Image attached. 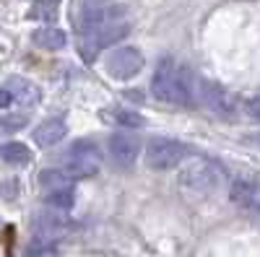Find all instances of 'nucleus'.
<instances>
[{"label":"nucleus","mask_w":260,"mask_h":257,"mask_svg":"<svg viewBox=\"0 0 260 257\" xmlns=\"http://www.w3.org/2000/svg\"><path fill=\"white\" fill-rule=\"evenodd\" d=\"M195 86H198V78L187 68H180L172 57H164L151 78V91L164 104H192Z\"/></svg>","instance_id":"nucleus-1"},{"label":"nucleus","mask_w":260,"mask_h":257,"mask_svg":"<svg viewBox=\"0 0 260 257\" xmlns=\"http://www.w3.org/2000/svg\"><path fill=\"white\" fill-rule=\"evenodd\" d=\"M180 187L192 192V195H211L216 192L224 179H226V169L213 161V159H190L180 169Z\"/></svg>","instance_id":"nucleus-2"},{"label":"nucleus","mask_w":260,"mask_h":257,"mask_svg":"<svg viewBox=\"0 0 260 257\" xmlns=\"http://www.w3.org/2000/svg\"><path fill=\"white\" fill-rule=\"evenodd\" d=\"M187 154L190 148L175 138H154L146 145V164L148 169H156V171L175 169L187 159Z\"/></svg>","instance_id":"nucleus-3"},{"label":"nucleus","mask_w":260,"mask_h":257,"mask_svg":"<svg viewBox=\"0 0 260 257\" xmlns=\"http://www.w3.org/2000/svg\"><path fill=\"white\" fill-rule=\"evenodd\" d=\"M127 34H130V24H127V21H112V24L96 26V29H91V31H86L83 45H81V52L91 60L96 52L117 45V42L125 39Z\"/></svg>","instance_id":"nucleus-4"},{"label":"nucleus","mask_w":260,"mask_h":257,"mask_svg":"<svg viewBox=\"0 0 260 257\" xmlns=\"http://www.w3.org/2000/svg\"><path fill=\"white\" fill-rule=\"evenodd\" d=\"M104 68L115 81H127V78H133V76L141 73L143 55L136 47H117V50H112L110 55H107Z\"/></svg>","instance_id":"nucleus-5"},{"label":"nucleus","mask_w":260,"mask_h":257,"mask_svg":"<svg viewBox=\"0 0 260 257\" xmlns=\"http://www.w3.org/2000/svg\"><path fill=\"white\" fill-rule=\"evenodd\" d=\"M195 99H198L203 106H208L211 112L221 115V117H232L234 115V101H232L229 91L221 89L219 83L198 81V86H195Z\"/></svg>","instance_id":"nucleus-6"},{"label":"nucleus","mask_w":260,"mask_h":257,"mask_svg":"<svg viewBox=\"0 0 260 257\" xmlns=\"http://www.w3.org/2000/svg\"><path fill=\"white\" fill-rule=\"evenodd\" d=\"M34 231L39 239L45 242H55L60 237L71 231V218L65 216L62 210H55V208H47V210H39L34 216Z\"/></svg>","instance_id":"nucleus-7"},{"label":"nucleus","mask_w":260,"mask_h":257,"mask_svg":"<svg viewBox=\"0 0 260 257\" xmlns=\"http://www.w3.org/2000/svg\"><path fill=\"white\" fill-rule=\"evenodd\" d=\"M125 16V6H115V3H107V6H91V8H83L78 16V29L86 34L96 26L104 24H112V21H122Z\"/></svg>","instance_id":"nucleus-8"},{"label":"nucleus","mask_w":260,"mask_h":257,"mask_svg":"<svg viewBox=\"0 0 260 257\" xmlns=\"http://www.w3.org/2000/svg\"><path fill=\"white\" fill-rule=\"evenodd\" d=\"M141 154V140L133 133H115L110 138V159L115 166H133Z\"/></svg>","instance_id":"nucleus-9"},{"label":"nucleus","mask_w":260,"mask_h":257,"mask_svg":"<svg viewBox=\"0 0 260 257\" xmlns=\"http://www.w3.org/2000/svg\"><path fill=\"white\" fill-rule=\"evenodd\" d=\"M65 133H68L65 120L62 117H50V120L42 122L39 127H34V143L39 148H52V145H57L65 138Z\"/></svg>","instance_id":"nucleus-10"},{"label":"nucleus","mask_w":260,"mask_h":257,"mask_svg":"<svg viewBox=\"0 0 260 257\" xmlns=\"http://www.w3.org/2000/svg\"><path fill=\"white\" fill-rule=\"evenodd\" d=\"M229 198L234 205H242V208H255L257 205V182L255 177H237L232 182V190H229Z\"/></svg>","instance_id":"nucleus-11"},{"label":"nucleus","mask_w":260,"mask_h":257,"mask_svg":"<svg viewBox=\"0 0 260 257\" xmlns=\"http://www.w3.org/2000/svg\"><path fill=\"white\" fill-rule=\"evenodd\" d=\"M6 89L11 91L13 101H16V104H21V106H34V104H39V89H37L34 83H29L26 78L13 76V78L8 81Z\"/></svg>","instance_id":"nucleus-12"},{"label":"nucleus","mask_w":260,"mask_h":257,"mask_svg":"<svg viewBox=\"0 0 260 257\" xmlns=\"http://www.w3.org/2000/svg\"><path fill=\"white\" fill-rule=\"evenodd\" d=\"M68 179H89L99 171V164L94 159H81V156H68L65 166L60 169Z\"/></svg>","instance_id":"nucleus-13"},{"label":"nucleus","mask_w":260,"mask_h":257,"mask_svg":"<svg viewBox=\"0 0 260 257\" xmlns=\"http://www.w3.org/2000/svg\"><path fill=\"white\" fill-rule=\"evenodd\" d=\"M34 45L37 47H42V50H50V52H55V50H62L65 47V42H68V36H65V31L62 29H57V26H42V29H37L34 31Z\"/></svg>","instance_id":"nucleus-14"},{"label":"nucleus","mask_w":260,"mask_h":257,"mask_svg":"<svg viewBox=\"0 0 260 257\" xmlns=\"http://www.w3.org/2000/svg\"><path fill=\"white\" fill-rule=\"evenodd\" d=\"M0 159L11 166H26L31 161V151L29 145L18 143V140H11V143H3L0 145Z\"/></svg>","instance_id":"nucleus-15"},{"label":"nucleus","mask_w":260,"mask_h":257,"mask_svg":"<svg viewBox=\"0 0 260 257\" xmlns=\"http://www.w3.org/2000/svg\"><path fill=\"white\" fill-rule=\"evenodd\" d=\"M45 200L50 203V208L55 210H68L73 203H76V192H73V185H60L55 190H47L45 192Z\"/></svg>","instance_id":"nucleus-16"},{"label":"nucleus","mask_w":260,"mask_h":257,"mask_svg":"<svg viewBox=\"0 0 260 257\" xmlns=\"http://www.w3.org/2000/svg\"><path fill=\"white\" fill-rule=\"evenodd\" d=\"M68 156H81V159H94L96 161L99 159V145L91 138H81L68 148Z\"/></svg>","instance_id":"nucleus-17"},{"label":"nucleus","mask_w":260,"mask_h":257,"mask_svg":"<svg viewBox=\"0 0 260 257\" xmlns=\"http://www.w3.org/2000/svg\"><path fill=\"white\" fill-rule=\"evenodd\" d=\"M57 6H60V0H34V6H31V18L52 21V18L57 16Z\"/></svg>","instance_id":"nucleus-18"},{"label":"nucleus","mask_w":260,"mask_h":257,"mask_svg":"<svg viewBox=\"0 0 260 257\" xmlns=\"http://www.w3.org/2000/svg\"><path fill=\"white\" fill-rule=\"evenodd\" d=\"M71 179L62 174L60 169H45V171H39V185L45 187V192L47 190H55V187H60V185H68Z\"/></svg>","instance_id":"nucleus-19"},{"label":"nucleus","mask_w":260,"mask_h":257,"mask_svg":"<svg viewBox=\"0 0 260 257\" xmlns=\"http://www.w3.org/2000/svg\"><path fill=\"white\" fill-rule=\"evenodd\" d=\"M112 120L117 125H122V127H143L146 125V120L138 112H133V109H115L112 112Z\"/></svg>","instance_id":"nucleus-20"},{"label":"nucleus","mask_w":260,"mask_h":257,"mask_svg":"<svg viewBox=\"0 0 260 257\" xmlns=\"http://www.w3.org/2000/svg\"><path fill=\"white\" fill-rule=\"evenodd\" d=\"M29 125V117L16 115V117H0V135H13L18 130H24Z\"/></svg>","instance_id":"nucleus-21"},{"label":"nucleus","mask_w":260,"mask_h":257,"mask_svg":"<svg viewBox=\"0 0 260 257\" xmlns=\"http://www.w3.org/2000/svg\"><path fill=\"white\" fill-rule=\"evenodd\" d=\"M242 109H247L250 120H257L260 117V112H257V96H250L247 101H242Z\"/></svg>","instance_id":"nucleus-22"},{"label":"nucleus","mask_w":260,"mask_h":257,"mask_svg":"<svg viewBox=\"0 0 260 257\" xmlns=\"http://www.w3.org/2000/svg\"><path fill=\"white\" fill-rule=\"evenodd\" d=\"M16 195H18V182H16V179H8V182L3 185V198L11 200V198H16Z\"/></svg>","instance_id":"nucleus-23"},{"label":"nucleus","mask_w":260,"mask_h":257,"mask_svg":"<svg viewBox=\"0 0 260 257\" xmlns=\"http://www.w3.org/2000/svg\"><path fill=\"white\" fill-rule=\"evenodd\" d=\"M11 104H13V96H11V91L3 86V89H0V109H6V106H11Z\"/></svg>","instance_id":"nucleus-24"},{"label":"nucleus","mask_w":260,"mask_h":257,"mask_svg":"<svg viewBox=\"0 0 260 257\" xmlns=\"http://www.w3.org/2000/svg\"><path fill=\"white\" fill-rule=\"evenodd\" d=\"M107 3H115V0H83V8H91V6H107Z\"/></svg>","instance_id":"nucleus-25"}]
</instances>
